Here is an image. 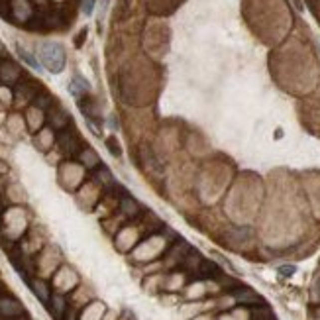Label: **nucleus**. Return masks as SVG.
Listing matches in <instances>:
<instances>
[{
    "label": "nucleus",
    "mask_w": 320,
    "mask_h": 320,
    "mask_svg": "<svg viewBox=\"0 0 320 320\" xmlns=\"http://www.w3.org/2000/svg\"><path fill=\"white\" fill-rule=\"evenodd\" d=\"M39 59L49 73H61L65 67V49L55 41H45L39 47Z\"/></svg>",
    "instance_id": "nucleus-1"
},
{
    "label": "nucleus",
    "mask_w": 320,
    "mask_h": 320,
    "mask_svg": "<svg viewBox=\"0 0 320 320\" xmlns=\"http://www.w3.org/2000/svg\"><path fill=\"white\" fill-rule=\"evenodd\" d=\"M89 89H91V85L81 77V75H75L73 77V81H71V85H69V93L75 96V98H83L85 93H89Z\"/></svg>",
    "instance_id": "nucleus-2"
},
{
    "label": "nucleus",
    "mask_w": 320,
    "mask_h": 320,
    "mask_svg": "<svg viewBox=\"0 0 320 320\" xmlns=\"http://www.w3.org/2000/svg\"><path fill=\"white\" fill-rule=\"evenodd\" d=\"M234 297H236V301L242 303V305H261V303H263L261 297L256 295L252 289H240V291L234 293Z\"/></svg>",
    "instance_id": "nucleus-3"
},
{
    "label": "nucleus",
    "mask_w": 320,
    "mask_h": 320,
    "mask_svg": "<svg viewBox=\"0 0 320 320\" xmlns=\"http://www.w3.org/2000/svg\"><path fill=\"white\" fill-rule=\"evenodd\" d=\"M0 315L2 317H18V315H22V307L14 299H2L0 301Z\"/></svg>",
    "instance_id": "nucleus-4"
},
{
    "label": "nucleus",
    "mask_w": 320,
    "mask_h": 320,
    "mask_svg": "<svg viewBox=\"0 0 320 320\" xmlns=\"http://www.w3.org/2000/svg\"><path fill=\"white\" fill-rule=\"evenodd\" d=\"M220 273V269H218V265L214 263V261H200V265H198V275H200V279H212V277H216Z\"/></svg>",
    "instance_id": "nucleus-5"
},
{
    "label": "nucleus",
    "mask_w": 320,
    "mask_h": 320,
    "mask_svg": "<svg viewBox=\"0 0 320 320\" xmlns=\"http://www.w3.org/2000/svg\"><path fill=\"white\" fill-rule=\"evenodd\" d=\"M18 55H20V57H22V59H24V61H26V63L30 65V67H32V69H35V71H41V65L37 63V59H35V57H33L32 53H30V51H28V49H24V47H22V45H18Z\"/></svg>",
    "instance_id": "nucleus-6"
},
{
    "label": "nucleus",
    "mask_w": 320,
    "mask_h": 320,
    "mask_svg": "<svg viewBox=\"0 0 320 320\" xmlns=\"http://www.w3.org/2000/svg\"><path fill=\"white\" fill-rule=\"evenodd\" d=\"M106 146H108V150H110V154H112V156H116V158L120 156V146H118V142H116V138H114V136L106 140Z\"/></svg>",
    "instance_id": "nucleus-7"
},
{
    "label": "nucleus",
    "mask_w": 320,
    "mask_h": 320,
    "mask_svg": "<svg viewBox=\"0 0 320 320\" xmlns=\"http://www.w3.org/2000/svg\"><path fill=\"white\" fill-rule=\"evenodd\" d=\"M122 210H124L128 216H132V214H136V212H138V204H134L130 198H124V202H122Z\"/></svg>",
    "instance_id": "nucleus-8"
},
{
    "label": "nucleus",
    "mask_w": 320,
    "mask_h": 320,
    "mask_svg": "<svg viewBox=\"0 0 320 320\" xmlns=\"http://www.w3.org/2000/svg\"><path fill=\"white\" fill-rule=\"evenodd\" d=\"M32 289L35 291V295H37V297H39L43 303L47 301V291H45V287H43L41 283H32Z\"/></svg>",
    "instance_id": "nucleus-9"
},
{
    "label": "nucleus",
    "mask_w": 320,
    "mask_h": 320,
    "mask_svg": "<svg viewBox=\"0 0 320 320\" xmlns=\"http://www.w3.org/2000/svg\"><path fill=\"white\" fill-rule=\"evenodd\" d=\"M93 10H95V0H85L83 2V12L89 16V14H93Z\"/></svg>",
    "instance_id": "nucleus-10"
},
{
    "label": "nucleus",
    "mask_w": 320,
    "mask_h": 320,
    "mask_svg": "<svg viewBox=\"0 0 320 320\" xmlns=\"http://www.w3.org/2000/svg\"><path fill=\"white\" fill-rule=\"evenodd\" d=\"M279 273H281V275H293V273H295V267H293V265H283V267H279Z\"/></svg>",
    "instance_id": "nucleus-11"
}]
</instances>
